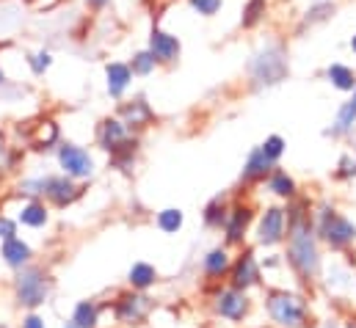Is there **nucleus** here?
I'll return each mask as SVG.
<instances>
[{
    "instance_id": "obj_28",
    "label": "nucleus",
    "mask_w": 356,
    "mask_h": 328,
    "mask_svg": "<svg viewBox=\"0 0 356 328\" xmlns=\"http://www.w3.org/2000/svg\"><path fill=\"white\" fill-rule=\"evenodd\" d=\"M260 149H263V155H266L268 161L273 163V161H279V155L284 152V141H282L279 136H270V138H268V141L263 144V147H260Z\"/></svg>"
},
{
    "instance_id": "obj_12",
    "label": "nucleus",
    "mask_w": 356,
    "mask_h": 328,
    "mask_svg": "<svg viewBox=\"0 0 356 328\" xmlns=\"http://www.w3.org/2000/svg\"><path fill=\"white\" fill-rule=\"evenodd\" d=\"M282 232H284V215H282V210L270 207L266 213V218H263V224H260V240L266 246H270V243L282 240Z\"/></svg>"
},
{
    "instance_id": "obj_16",
    "label": "nucleus",
    "mask_w": 356,
    "mask_h": 328,
    "mask_svg": "<svg viewBox=\"0 0 356 328\" xmlns=\"http://www.w3.org/2000/svg\"><path fill=\"white\" fill-rule=\"evenodd\" d=\"M122 116H124V124L133 127V124H141V122L149 119V108H147L144 99H136L133 105H124V108H122Z\"/></svg>"
},
{
    "instance_id": "obj_22",
    "label": "nucleus",
    "mask_w": 356,
    "mask_h": 328,
    "mask_svg": "<svg viewBox=\"0 0 356 328\" xmlns=\"http://www.w3.org/2000/svg\"><path fill=\"white\" fill-rule=\"evenodd\" d=\"M155 64H158V58H155L149 50H141V53L133 56L130 69H133V75H149V72L155 69Z\"/></svg>"
},
{
    "instance_id": "obj_2",
    "label": "nucleus",
    "mask_w": 356,
    "mask_h": 328,
    "mask_svg": "<svg viewBox=\"0 0 356 328\" xmlns=\"http://www.w3.org/2000/svg\"><path fill=\"white\" fill-rule=\"evenodd\" d=\"M290 259L293 265L298 268L301 276H315L318 273V248L309 238V229L304 224H296L293 227V235H290Z\"/></svg>"
},
{
    "instance_id": "obj_27",
    "label": "nucleus",
    "mask_w": 356,
    "mask_h": 328,
    "mask_svg": "<svg viewBox=\"0 0 356 328\" xmlns=\"http://www.w3.org/2000/svg\"><path fill=\"white\" fill-rule=\"evenodd\" d=\"M227 254L224 251H213V254H207V259H204V268H207V273H224L227 270Z\"/></svg>"
},
{
    "instance_id": "obj_23",
    "label": "nucleus",
    "mask_w": 356,
    "mask_h": 328,
    "mask_svg": "<svg viewBox=\"0 0 356 328\" xmlns=\"http://www.w3.org/2000/svg\"><path fill=\"white\" fill-rule=\"evenodd\" d=\"M354 119H356L354 105H351V102H348V105H343V108H340V113H337V122H334V127H332V136L348 133V130H351V124H354Z\"/></svg>"
},
{
    "instance_id": "obj_13",
    "label": "nucleus",
    "mask_w": 356,
    "mask_h": 328,
    "mask_svg": "<svg viewBox=\"0 0 356 328\" xmlns=\"http://www.w3.org/2000/svg\"><path fill=\"white\" fill-rule=\"evenodd\" d=\"M218 312H221L224 318H229V320H241V318L246 315V298H243L241 293H235V290L221 293V298H218Z\"/></svg>"
},
{
    "instance_id": "obj_5",
    "label": "nucleus",
    "mask_w": 356,
    "mask_h": 328,
    "mask_svg": "<svg viewBox=\"0 0 356 328\" xmlns=\"http://www.w3.org/2000/svg\"><path fill=\"white\" fill-rule=\"evenodd\" d=\"M58 163L67 171V177H75V179H83V177H91L94 171V161L86 149L75 147V144H64L58 149Z\"/></svg>"
},
{
    "instance_id": "obj_41",
    "label": "nucleus",
    "mask_w": 356,
    "mask_h": 328,
    "mask_svg": "<svg viewBox=\"0 0 356 328\" xmlns=\"http://www.w3.org/2000/svg\"><path fill=\"white\" fill-rule=\"evenodd\" d=\"M67 328H78V326H75V323H70V326H67Z\"/></svg>"
},
{
    "instance_id": "obj_38",
    "label": "nucleus",
    "mask_w": 356,
    "mask_h": 328,
    "mask_svg": "<svg viewBox=\"0 0 356 328\" xmlns=\"http://www.w3.org/2000/svg\"><path fill=\"white\" fill-rule=\"evenodd\" d=\"M351 50H354V53H356V36H354V39H351Z\"/></svg>"
},
{
    "instance_id": "obj_33",
    "label": "nucleus",
    "mask_w": 356,
    "mask_h": 328,
    "mask_svg": "<svg viewBox=\"0 0 356 328\" xmlns=\"http://www.w3.org/2000/svg\"><path fill=\"white\" fill-rule=\"evenodd\" d=\"M19 190H22V193H28V196L44 193V179H25V182L19 185Z\"/></svg>"
},
{
    "instance_id": "obj_25",
    "label": "nucleus",
    "mask_w": 356,
    "mask_h": 328,
    "mask_svg": "<svg viewBox=\"0 0 356 328\" xmlns=\"http://www.w3.org/2000/svg\"><path fill=\"white\" fill-rule=\"evenodd\" d=\"M263 14H266V0H249V6L243 11V28H252Z\"/></svg>"
},
{
    "instance_id": "obj_17",
    "label": "nucleus",
    "mask_w": 356,
    "mask_h": 328,
    "mask_svg": "<svg viewBox=\"0 0 356 328\" xmlns=\"http://www.w3.org/2000/svg\"><path fill=\"white\" fill-rule=\"evenodd\" d=\"M19 221H22L25 227H44V224H47V210H44L42 204L31 202L28 207H22V213H19Z\"/></svg>"
},
{
    "instance_id": "obj_26",
    "label": "nucleus",
    "mask_w": 356,
    "mask_h": 328,
    "mask_svg": "<svg viewBox=\"0 0 356 328\" xmlns=\"http://www.w3.org/2000/svg\"><path fill=\"white\" fill-rule=\"evenodd\" d=\"M158 224H161L163 232H177L179 227H182V213L179 210H163L161 218H158Z\"/></svg>"
},
{
    "instance_id": "obj_40",
    "label": "nucleus",
    "mask_w": 356,
    "mask_h": 328,
    "mask_svg": "<svg viewBox=\"0 0 356 328\" xmlns=\"http://www.w3.org/2000/svg\"><path fill=\"white\" fill-rule=\"evenodd\" d=\"M348 328H356V320H351V323H348Z\"/></svg>"
},
{
    "instance_id": "obj_7",
    "label": "nucleus",
    "mask_w": 356,
    "mask_h": 328,
    "mask_svg": "<svg viewBox=\"0 0 356 328\" xmlns=\"http://www.w3.org/2000/svg\"><path fill=\"white\" fill-rule=\"evenodd\" d=\"M149 53H152L158 61H163V64L177 61L179 39L172 36V33H166V31H152V36H149Z\"/></svg>"
},
{
    "instance_id": "obj_4",
    "label": "nucleus",
    "mask_w": 356,
    "mask_h": 328,
    "mask_svg": "<svg viewBox=\"0 0 356 328\" xmlns=\"http://www.w3.org/2000/svg\"><path fill=\"white\" fill-rule=\"evenodd\" d=\"M17 298L25 306H39L47 298V281L42 270H22L17 279Z\"/></svg>"
},
{
    "instance_id": "obj_36",
    "label": "nucleus",
    "mask_w": 356,
    "mask_h": 328,
    "mask_svg": "<svg viewBox=\"0 0 356 328\" xmlns=\"http://www.w3.org/2000/svg\"><path fill=\"white\" fill-rule=\"evenodd\" d=\"M86 3H89L91 8H105V6L111 3V0H86Z\"/></svg>"
},
{
    "instance_id": "obj_29",
    "label": "nucleus",
    "mask_w": 356,
    "mask_h": 328,
    "mask_svg": "<svg viewBox=\"0 0 356 328\" xmlns=\"http://www.w3.org/2000/svg\"><path fill=\"white\" fill-rule=\"evenodd\" d=\"M246 221H249V213L246 210H235V215H232V224H229V240L235 243V240H241V229L246 227Z\"/></svg>"
},
{
    "instance_id": "obj_37",
    "label": "nucleus",
    "mask_w": 356,
    "mask_h": 328,
    "mask_svg": "<svg viewBox=\"0 0 356 328\" xmlns=\"http://www.w3.org/2000/svg\"><path fill=\"white\" fill-rule=\"evenodd\" d=\"M3 83H6V75H3V69H0V85H3Z\"/></svg>"
},
{
    "instance_id": "obj_21",
    "label": "nucleus",
    "mask_w": 356,
    "mask_h": 328,
    "mask_svg": "<svg viewBox=\"0 0 356 328\" xmlns=\"http://www.w3.org/2000/svg\"><path fill=\"white\" fill-rule=\"evenodd\" d=\"M152 281H155V268L152 265L138 262V265L130 268V284L133 287H149Z\"/></svg>"
},
{
    "instance_id": "obj_8",
    "label": "nucleus",
    "mask_w": 356,
    "mask_h": 328,
    "mask_svg": "<svg viewBox=\"0 0 356 328\" xmlns=\"http://www.w3.org/2000/svg\"><path fill=\"white\" fill-rule=\"evenodd\" d=\"M97 141H99V147H102V149H108V152L119 149V147L127 141V124H124V122H119V119H105V122L99 124Z\"/></svg>"
},
{
    "instance_id": "obj_24",
    "label": "nucleus",
    "mask_w": 356,
    "mask_h": 328,
    "mask_svg": "<svg viewBox=\"0 0 356 328\" xmlns=\"http://www.w3.org/2000/svg\"><path fill=\"white\" fill-rule=\"evenodd\" d=\"M28 67L33 75H44L50 67H53V56L47 50H39V53H31L28 56Z\"/></svg>"
},
{
    "instance_id": "obj_30",
    "label": "nucleus",
    "mask_w": 356,
    "mask_h": 328,
    "mask_svg": "<svg viewBox=\"0 0 356 328\" xmlns=\"http://www.w3.org/2000/svg\"><path fill=\"white\" fill-rule=\"evenodd\" d=\"M329 14H334V6H332V3H321V6H315L312 11H307V17H304V25L321 22V19H326Z\"/></svg>"
},
{
    "instance_id": "obj_9",
    "label": "nucleus",
    "mask_w": 356,
    "mask_h": 328,
    "mask_svg": "<svg viewBox=\"0 0 356 328\" xmlns=\"http://www.w3.org/2000/svg\"><path fill=\"white\" fill-rule=\"evenodd\" d=\"M44 193H47L58 207H64V204H70L72 199H78V188L72 185L70 177H50V179H44Z\"/></svg>"
},
{
    "instance_id": "obj_15",
    "label": "nucleus",
    "mask_w": 356,
    "mask_h": 328,
    "mask_svg": "<svg viewBox=\"0 0 356 328\" xmlns=\"http://www.w3.org/2000/svg\"><path fill=\"white\" fill-rule=\"evenodd\" d=\"M254 281H257V265H254V256L246 254L235 268V287H249Z\"/></svg>"
},
{
    "instance_id": "obj_32",
    "label": "nucleus",
    "mask_w": 356,
    "mask_h": 328,
    "mask_svg": "<svg viewBox=\"0 0 356 328\" xmlns=\"http://www.w3.org/2000/svg\"><path fill=\"white\" fill-rule=\"evenodd\" d=\"M191 6L202 14V17H213L221 8V0H191Z\"/></svg>"
},
{
    "instance_id": "obj_18",
    "label": "nucleus",
    "mask_w": 356,
    "mask_h": 328,
    "mask_svg": "<svg viewBox=\"0 0 356 328\" xmlns=\"http://www.w3.org/2000/svg\"><path fill=\"white\" fill-rule=\"evenodd\" d=\"M268 165H270V161H268L266 155H263V149H254V152L249 155V163H246V168H243V177H246V179H254V177H266Z\"/></svg>"
},
{
    "instance_id": "obj_31",
    "label": "nucleus",
    "mask_w": 356,
    "mask_h": 328,
    "mask_svg": "<svg viewBox=\"0 0 356 328\" xmlns=\"http://www.w3.org/2000/svg\"><path fill=\"white\" fill-rule=\"evenodd\" d=\"M270 190L279 193V196H290V193H293V179H290L287 174H273V179H270Z\"/></svg>"
},
{
    "instance_id": "obj_39",
    "label": "nucleus",
    "mask_w": 356,
    "mask_h": 328,
    "mask_svg": "<svg viewBox=\"0 0 356 328\" xmlns=\"http://www.w3.org/2000/svg\"><path fill=\"white\" fill-rule=\"evenodd\" d=\"M351 105H354V110H356V91H354V99H351Z\"/></svg>"
},
{
    "instance_id": "obj_11",
    "label": "nucleus",
    "mask_w": 356,
    "mask_h": 328,
    "mask_svg": "<svg viewBox=\"0 0 356 328\" xmlns=\"http://www.w3.org/2000/svg\"><path fill=\"white\" fill-rule=\"evenodd\" d=\"M147 312H149V298H144V295H127L119 301V309H116V315L124 323H138Z\"/></svg>"
},
{
    "instance_id": "obj_3",
    "label": "nucleus",
    "mask_w": 356,
    "mask_h": 328,
    "mask_svg": "<svg viewBox=\"0 0 356 328\" xmlns=\"http://www.w3.org/2000/svg\"><path fill=\"white\" fill-rule=\"evenodd\" d=\"M268 309H270L273 320L282 323V326L298 328V326H304V320H307L304 304H301L296 295H287V293H273L270 301H268Z\"/></svg>"
},
{
    "instance_id": "obj_1",
    "label": "nucleus",
    "mask_w": 356,
    "mask_h": 328,
    "mask_svg": "<svg viewBox=\"0 0 356 328\" xmlns=\"http://www.w3.org/2000/svg\"><path fill=\"white\" fill-rule=\"evenodd\" d=\"M249 72H252V78L260 83V85H273V83L284 81V75H287V58H284V50L282 47H266V50H260L254 58H252V64H249Z\"/></svg>"
},
{
    "instance_id": "obj_6",
    "label": "nucleus",
    "mask_w": 356,
    "mask_h": 328,
    "mask_svg": "<svg viewBox=\"0 0 356 328\" xmlns=\"http://www.w3.org/2000/svg\"><path fill=\"white\" fill-rule=\"evenodd\" d=\"M321 232H323V238L332 243V246H346V243H351L356 238V227L351 221H346V218H340V215H334V213H323V221H321Z\"/></svg>"
},
{
    "instance_id": "obj_20",
    "label": "nucleus",
    "mask_w": 356,
    "mask_h": 328,
    "mask_svg": "<svg viewBox=\"0 0 356 328\" xmlns=\"http://www.w3.org/2000/svg\"><path fill=\"white\" fill-rule=\"evenodd\" d=\"M72 323L78 328H94L97 326V306L89 304V301L78 304V309H75V315H72Z\"/></svg>"
},
{
    "instance_id": "obj_14",
    "label": "nucleus",
    "mask_w": 356,
    "mask_h": 328,
    "mask_svg": "<svg viewBox=\"0 0 356 328\" xmlns=\"http://www.w3.org/2000/svg\"><path fill=\"white\" fill-rule=\"evenodd\" d=\"M3 259H6V265H11V268H22V265L31 259V248L25 246L22 240H17V238H8V240L3 243Z\"/></svg>"
},
{
    "instance_id": "obj_34",
    "label": "nucleus",
    "mask_w": 356,
    "mask_h": 328,
    "mask_svg": "<svg viewBox=\"0 0 356 328\" xmlns=\"http://www.w3.org/2000/svg\"><path fill=\"white\" fill-rule=\"evenodd\" d=\"M14 235H17V224H14L11 218H0V238L8 240V238H14Z\"/></svg>"
},
{
    "instance_id": "obj_10",
    "label": "nucleus",
    "mask_w": 356,
    "mask_h": 328,
    "mask_svg": "<svg viewBox=\"0 0 356 328\" xmlns=\"http://www.w3.org/2000/svg\"><path fill=\"white\" fill-rule=\"evenodd\" d=\"M105 78H108V94L119 99V97L127 91L130 81H133V69H130L127 64L113 61V64H108V67H105Z\"/></svg>"
},
{
    "instance_id": "obj_19",
    "label": "nucleus",
    "mask_w": 356,
    "mask_h": 328,
    "mask_svg": "<svg viewBox=\"0 0 356 328\" xmlns=\"http://www.w3.org/2000/svg\"><path fill=\"white\" fill-rule=\"evenodd\" d=\"M329 81L334 83L337 88H343V91H351L356 78L348 67H343V64H332V67H329Z\"/></svg>"
},
{
    "instance_id": "obj_35",
    "label": "nucleus",
    "mask_w": 356,
    "mask_h": 328,
    "mask_svg": "<svg viewBox=\"0 0 356 328\" xmlns=\"http://www.w3.org/2000/svg\"><path fill=\"white\" fill-rule=\"evenodd\" d=\"M22 328H44V320L36 318V315H28V318L22 320Z\"/></svg>"
}]
</instances>
